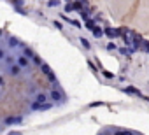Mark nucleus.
Wrapping results in <instances>:
<instances>
[{"label":"nucleus","mask_w":149,"mask_h":135,"mask_svg":"<svg viewBox=\"0 0 149 135\" xmlns=\"http://www.w3.org/2000/svg\"><path fill=\"white\" fill-rule=\"evenodd\" d=\"M72 9H83V6H81V2H76V4H72Z\"/></svg>","instance_id":"12"},{"label":"nucleus","mask_w":149,"mask_h":135,"mask_svg":"<svg viewBox=\"0 0 149 135\" xmlns=\"http://www.w3.org/2000/svg\"><path fill=\"white\" fill-rule=\"evenodd\" d=\"M40 69H42V72H44V74L49 77V81H51V83H56V76H54V74H53V70L49 69V65H46V63H40Z\"/></svg>","instance_id":"2"},{"label":"nucleus","mask_w":149,"mask_h":135,"mask_svg":"<svg viewBox=\"0 0 149 135\" xmlns=\"http://www.w3.org/2000/svg\"><path fill=\"white\" fill-rule=\"evenodd\" d=\"M93 35H95V37H102V30H100V28H95V26H93Z\"/></svg>","instance_id":"10"},{"label":"nucleus","mask_w":149,"mask_h":135,"mask_svg":"<svg viewBox=\"0 0 149 135\" xmlns=\"http://www.w3.org/2000/svg\"><path fill=\"white\" fill-rule=\"evenodd\" d=\"M6 84V79H4V76H0V86H4Z\"/></svg>","instance_id":"16"},{"label":"nucleus","mask_w":149,"mask_h":135,"mask_svg":"<svg viewBox=\"0 0 149 135\" xmlns=\"http://www.w3.org/2000/svg\"><path fill=\"white\" fill-rule=\"evenodd\" d=\"M107 49H111V51H112V49H116V46H114V44L111 42V44H107Z\"/></svg>","instance_id":"15"},{"label":"nucleus","mask_w":149,"mask_h":135,"mask_svg":"<svg viewBox=\"0 0 149 135\" xmlns=\"http://www.w3.org/2000/svg\"><path fill=\"white\" fill-rule=\"evenodd\" d=\"M23 123V116H7L6 118V125L13 126V125H21Z\"/></svg>","instance_id":"1"},{"label":"nucleus","mask_w":149,"mask_h":135,"mask_svg":"<svg viewBox=\"0 0 149 135\" xmlns=\"http://www.w3.org/2000/svg\"><path fill=\"white\" fill-rule=\"evenodd\" d=\"M30 109H32V111H39V109H40V104H39V102H33V104L30 105Z\"/></svg>","instance_id":"11"},{"label":"nucleus","mask_w":149,"mask_h":135,"mask_svg":"<svg viewBox=\"0 0 149 135\" xmlns=\"http://www.w3.org/2000/svg\"><path fill=\"white\" fill-rule=\"evenodd\" d=\"M58 4H60L58 0H47V6H49V7H56Z\"/></svg>","instance_id":"9"},{"label":"nucleus","mask_w":149,"mask_h":135,"mask_svg":"<svg viewBox=\"0 0 149 135\" xmlns=\"http://www.w3.org/2000/svg\"><path fill=\"white\" fill-rule=\"evenodd\" d=\"M35 102H39V104H42V102H47V95H46V93H37V97H35Z\"/></svg>","instance_id":"6"},{"label":"nucleus","mask_w":149,"mask_h":135,"mask_svg":"<svg viewBox=\"0 0 149 135\" xmlns=\"http://www.w3.org/2000/svg\"><path fill=\"white\" fill-rule=\"evenodd\" d=\"M81 44H83V46H84L86 49H90V42H88L86 39H81Z\"/></svg>","instance_id":"13"},{"label":"nucleus","mask_w":149,"mask_h":135,"mask_svg":"<svg viewBox=\"0 0 149 135\" xmlns=\"http://www.w3.org/2000/svg\"><path fill=\"white\" fill-rule=\"evenodd\" d=\"M49 98H51L53 102H61V100H63V93H61L60 90H51V91H49Z\"/></svg>","instance_id":"3"},{"label":"nucleus","mask_w":149,"mask_h":135,"mask_svg":"<svg viewBox=\"0 0 149 135\" xmlns=\"http://www.w3.org/2000/svg\"><path fill=\"white\" fill-rule=\"evenodd\" d=\"M0 60H6V49L0 47Z\"/></svg>","instance_id":"14"},{"label":"nucleus","mask_w":149,"mask_h":135,"mask_svg":"<svg viewBox=\"0 0 149 135\" xmlns=\"http://www.w3.org/2000/svg\"><path fill=\"white\" fill-rule=\"evenodd\" d=\"M16 63L21 67V69H28V65H30V61H28V58H26L25 54H19V56L16 58Z\"/></svg>","instance_id":"4"},{"label":"nucleus","mask_w":149,"mask_h":135,"mask_svg":"<svg viewBox=\"0 0 149 135\" xmlns=\"http://www.w3.org/2000/svg\"><path fill=\"white\" fill-rule=\"evenodd\" d=\"M9 46H11V47H19V46H21V42H19V40H16L14 37H11V39H9Z\"/></svg>","instance_id":"7"},{"label":"nucleus","mask_w":149,"mask_h":135,"mask_svg":"<svg viewBox=\"0 0 149 135\" xmlns=\"http://www.w3.org/2000/svg\"><path fill=\"white\" fill-rule=\"evenodd\" d=\"M26 58H35V54H33V51L32 49H28V47H25V53H23Z\"/></svg>","instance_id":"8"},{"label":"nucleus","mask_w":149,"mask_h":135,"mask_svg":"<svg viewBox=\"0 0 149 135\" xmlns=\"http://www.w3.org/2000/svg\"><path fill=\"white\" fill-rule=\"evenodd\" d=\"M9 72L13 76H18V74H21V67L18 63H13V65H9Z\"/></svg>","instance_id":"5"},{"label":"nucleus","mask_w":149,"mask_h":135,"mask_svg":"<svg viewBox=\"0 0 149 135\" xmlns=\"http://www.w3.org/2000/svg\"><path fill=\"white\" fill-rule=\"evenodd\" d=\"M2 33H4V32H2V28H0V37H2Z\"/></svg>","instance_id":"17"}]
</instances>
